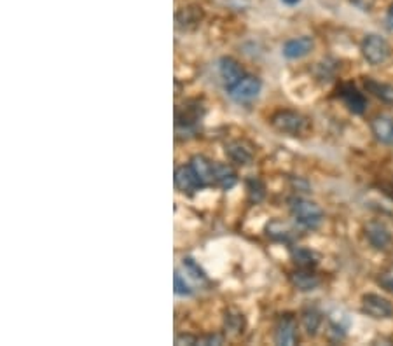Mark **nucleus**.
Instances as JSON below:
<instances>
[{"label": "nucleus", "mask_w": 393, "mask_h": 346, "mask_svg": "<svg viewBox=\"0 0 393 346\" xmlns=\"http://www.w3.org/2000/svg\"><path fill=\"white\" fill-rule=\"evenodd\" d=\"M260 89H262V83L259 77L255 76H245L239 83H236L233 88H229L231 98L238 103H248L252 100H255L259 96Z\"/></svg>", "instance_id": "nucleus-5"}, {"label": "nucleus", "mask_w": 393, "mask_h": 346, "mask_svg": "<svg viewBox=\"0 0 393 346\" xmlns=\"http://www.w3.org/2000/svg\"><path fill=\"white\" fill-rule=\"evenodd\" d=\"M349 2H352L357 9L364 11V13H371V11L374 9V6H376V0H349Z\"/></svg>", "instance_id": "nucleus-26"}, {"label": "nucleus", "mask_w": 393, "mask_h": 346, "mask_svg": "<svg viewBox=\"0 0 393 346\" xmlns=\"http://www.w3.org/2000/svg\"><path fill=\"white\" fill-rule=\"evenodd\" d=\"M173 291L177 295H192V287L187 284L184 277L180 274V271H175L173 274Z\"/></svg>", "instance_id": "nucleus-25"}, {"label": "nucleus", "mask_w": 393, "mask_h": 346, "mask_svg": "<svg viewBox=\"0 0 393 346\" xmlns=\"http://www.w3.org/2000/svg\"><path fill=\"white\" fill-rule=\"evenodd\" d=\"M175 343L177 345H198V340L196 338H191V336H185V334H180V336H177V340H175Z\"/></svg>", "instance_id": "nucleus-28"}, {"label": "nucleus", "mask_w": 393, "mask_h": 346, "mask_svg": "<svg viewBox=\"0 0 393 346\" xmlns=\"http://www.w3.org/2000/svg\"><path fill=\"white\" fill-rule=\"evenodd\" d=\"M288 208L295 222L305 229H317L324 220V212L320 206L306 198H292L288 201Z\"/></svg>", "instance_id": "nucleus-2"}, {"label": "nucleus", "mask_w": 393, "mask_h": 346, "mask_svg": "<svg viewBox=\"0 0 393 346\" xmlns=\"http://www.w3.org/2000/svg\"><path fill=\"white\" fill-rule=\"evenodd\" d=\"M321 322H324V317H321V313L317 308H306L301 312V326L308 336H317L321 327Z\"/></svg>", "instance_id": "nucleus-19"}, {"label": "nucleus", "mask_w": 393, "mask_h": 346, "mask_svg": "<svg viewBox=\"0 0 393 346\" xmlns=\"http://www.w3.org/2000/svg\"><path fill=\"white\" fill-rule=\"evenodd\" d=\"M189 165L192 166V170L198 175L203 187L213 184V166H215V163H212L208 158H205V156H192Z\"/></svg>", "instance_id": "nucleus-16"}, {"label": "nucleus", "mask_w": 393, "mask_h": 346, "mask_svg": "<svg viewBox=\"0 0 393 346\" xmlns=\"http://www.w3.org/2000/svg\"><path fill=\"white\" fill-rule=\"evenodd\" d=\"M298 322L292 315H281L274 326V343L280 346L298 345Z\"/></svg>", "instance_id": "nucleus-6"}, {"label": "nucleus", "mask_w": 393, "mask_h": 346, "mask_svg": "<svg viewBox=\"0 0 393 346\" xmlns=\"http://www.w3.org/2000/svg\"><path fill=\"white\" fill-rule=\"evenodd\" d=\"M236 182H238V175H236L231 166L222 165V163H215V166H213V184L217 187L229 191V189L234 187Z\"/></svg>", "instance_id": "nucleus-15"}, {"label": "nucleus", "mask_w": 393, "mask_h": 346, "mask_svg": "<svg viewBox=\"0 0 393 346\" xmlns=\"http://www.w3.org/2000/svg\"><path fill=\"white\" fill-rule=\"evenodd\" d=\"M182 266H184V270L187 271V273L191 274V277L194 278L196 281H206V280H208L205 270H203V267L199 266V264L196 262V260L192 258H185L184 260H182Z\"/></svg>", "instance_id": "nucleus-24"}, {"label": "nucleus", "mask_w": 393, "mask_h": 346, "mask_svg": "<svg viewBox=\"0 0 393 346\" xmlns=\"http://www.w3.org/2000/svg\"><path fill=\"white\" fill-rule=\"evenodd\" d=\"M205 13H203L201 7L198 6H187L180 7L175 14V27L182 32H192L201 25Z\"/></svg>", "instance_id": "nucleus-8"}, {"label": "nucleus", "mask_w": 393, "mask_h": 346, "mask_svg": "<svg viewBox=\"0 0 393 346\" xmlns=\"http://www.w3.org/2000/svg\"><path fill=\"white\" fill-rule=\"evenodd\" d=\"M219 74L224 86L227 89L233 88L236 83H239V81L245 77V72H243L241 65H239L234 58H231V56H224V58H220Z\"/></svg>", "instance_id": "nucleus-10"}, {"label": "nucleus", "mask_w": 393, "mask_h": 346, "mask_svg": "<svg viewBox=\"0 0 393 346\" xmlns=\"http://www.w3.org/2000/svg\"><path fill=\"white\" fill-rule=\"evenodd\" d=\"M366 238L376 251L387 252L393 247V237L383 222L373 220L366 226Z\"/></svg>", "instance_id": "nucleus-7"}, {"label": "nucleus", "mask_w": 393, "mask_h": 346, "mask_svg": "<svg viewBox=\"0 0 393 346\" xmlns=\"http://www.w3.org/2000/svg\"><path fill=\"white\" fill-rule=\"evenodd\" d=\"M224 340L219 334H208L205 338H198V345H222Z\"/></svg>", "instance_id": "nucleus-27"}, {"label": "nucleus", "mask_w": 393, "mask_h": 346, "mask_svg": "<svg viewBox=\"0 0 393 346\" xmlns=\"http://www.w3.org/2000/svg\"><path fill=\"white\" fill-rule=\"evenodd\" d=\"M387 27L390 28V30H393V2H392V6L388 7V13H387Z\"/></svg>", "instance_id": "nucleus-29"}, {"label": "nucleus", "mask_w": 393, "mask_h": 346, "mask_svg": "<svg viewBox=\"0 0 393 346\" xmlns=\"http://www.w3.org/2000/svg\"><path fill=\"white\" fill-rule=\"evenodd\" d=\"M226 154L236 165H248L253 159V152L243 142H233L226 147Z\"/></svg>", "instance_id": "nucleus-20"}, {"label": "nucleus", "mask_w": 393, "mask_h": 346, "mask_svg": "<svg viewBox=\"0 0 393 346\" xmlns=\"http://www.w3.org/2000/svg\"><path fill=\"white\" fill-rule=\"evenodd\" d=\"M364 88L367 93L378 98L380 102L393 105V86L387 83H380V81L373 79V77H364Z\"/></svg>", "instance_id": "nucleus-14"}, {"label": "nucleus", "mask_w": 393, "mask_h": 346, "mask_svg": "<svg viewBox=\"0 0 393 346\" xmlns=\"http://www.w3.org/2000/svg\"><path fill=\"white\" fill-rule=\"evenodd\" d=\"M173 180H175V187H177L180 192H184V194H194L199 187H203L201 180H199L198 175H196L191 165L178 166V168L175 170Z\"/></svg>", "instance_id": "nucleus-9"}, {"label": "nucleus", "mask_w": 393, "mask_h": 346, "mask_svg": "<svg viewBox=\"0 0 393 346\" xmlns=\"http://www.w3.org/2000/svg\"><path fill=\"white\" fill-rule=\"evenodd\" d=\"M360 53L369 65H381L390 58L392 48L381 35L369 34L360 44Z\"/></svg>", "instance_id": "nucleus-3"}, {"label": "nucleus", "mask_w": 393, "mask_h": 346, "mask_svg": "<svg viewBox=\"0 0 393 346\" xmlns=\"http://www.w3.org/2000/svg\"><path fill=\"white\" fill-rule=\"evenodd\" d=\"M291 280H292V284H294V287H298L299 291H302V292L314 291V288L320 285V278L314 274V271L305 270V267H299L295 273H292Z\"/></svg>", "instance_id": "nucleus-18"}, {"label": "nucleus", "mask_w": 393, "mask_h": 346, "mask_svg": "<svg viewBox=\"0 0 393 346\" xmlns=\"http://www.w3.org/2000/svg\"><path fill=\"white\" fill-rule=\"evenodd\" d=\"M294 262L298 264V267H305V270H313L314 264H317V259H314V254L308 248H298L294 252Z\"/></svg>", "instance_id": "nucleus-23"}, {"label": "nucleus", "mask_w": 393, "mask_h": 346, "mask_svg": "<svg viewBox=\"0 0 393 346\" xmlns=\"http://www.w3.org/2000/svg\"><path fill=\"white\" fill-rule=\"evenodd\" d=\"M267 234H269L273 240H277V241H291L292 240V231L288 229L285 224H281V222H271L269 226H267Z\"/></svg>", "instance_id": "nucleus-22"}, {"label": "nucleus", "mask_w": 393, "mask_h": 346, "mask_svg": "<svg viewBox=\"0 0 393 346\" xmlns=\"http://www.w3.org/2000/svg\"><path fill=\"white\" fill-rule=\"evenodd\" d=\"M314 49V41L308 35H302V37L291 39L284 44V56L288 60H299L308 56Z\"/></svg>", "instance_id": "nucleus-11"}, {"label": "nucleus", "mask_w": 393, "mask_h": 346, "mask_svg": "<svg viewBox=\"0 0 393 346\" xmlns=\"http://www.w3.org/2000/svg\"><path fill=\"white\" fill-rule=\"evenodd\" d=\"M341 98L345 102V105L352 110L353 114L360 116V114L366 112L367 109V100L364 96V93H360L353 84H345L341 88Z\"/></svg>", "instance_id": "nucleus-12"}, {"label": "nucleus", "mask_w": 393, "mask_h": 346, "mask_svg": "<svg viewBox=\"0 0 393 346\" xmlns=\"http://www.w3.org/2000/svg\"><path fill=\"white\" fill-rule=\"evenodd\" d=\"M201 117L199 114L198 107H185L184 112L182 110H177V121H175V126H177V131H194L196 126H198V121Z\"/></svg>", "instance_id": "nucleus-17"}, {"label": "nucleus", "mask_w": 393, "mask_h": 346, "mask_svg": "<svg viewBox=\"0 0 393 346\" xmlns=\"http://www.w3.org/2000/svg\"><path fill=\"white\" fill-rule=\"evenodd\" d=\"M362 312L374 320H385L393 315V305L380 294H366L362 298Z\"/></svg>", "instance_id": "nucleus-4"}, {"label": "nucleus", "mask_w": 393, "mask_h": 346, "mask_svg": "<svg viewBox=\"0 0 393 346\" xmlns=\"http://www.w3.org/2000/svg\"><path fill=\"white\" fill-rule=\"evenodd\" d=\"M269 124L278 133L291 135V137H306L312 130V121L298 110L291 109L277 110L269 117Z\"/></svg>", "instance_id": "nucleus-1"}, {"label": "nucleus", "mask_w": 393, "mask_h": 346, "mask_svg": "<svg viewBox=\"0 0 393 346\" xmlns=\"http://www.w3.org/2000/svg\"><path fill=\"white\" fill-rule=\"evenodd\" d=\"M246 191H248V198L252 203L262 201L266 196V185L259 180V178H248L246 180Z\"/></svg>", "instance_id": "nucleus-21"}, {"label": "nucleus", "mask_w": 393, "mask_h": 346, "mask_svg": "<svg viewBox=\"0 0 393 346\" xmlns=\"http://www.w3.org/2000/svg\"><path fill=\"white\" fill-rule=\"evenodd\" d=\"M371 131L381 144L393 145V119L388 116H376L371 121Z\"/></svg>", "instance_id": "nucleus-13"}, {"label": "nucleus", "mask_w": 393, "mask_h": 346, "mask_svg": "<svg viewBox=\"0 0 393 346\" xmlns=\"http://www.w3.org/2000/svg\"><path fill=\"white\" fill-rule=\"evenodd\" d=\"M284 4H287V6H295V4H299L301 0H281Z\"/></svg>", "instance_id": "nucleus-30"}]
</instances>
